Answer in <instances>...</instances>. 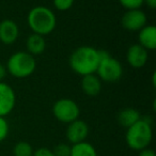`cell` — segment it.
Instances as JSON below:
<instances>
[{
  "instance_id": "obj_1",
  "label": "cell",
  "mask_w": 156,
  "mask_h": 156,
  "mask_svg": "<svg viewBox=\"0 0 156 156\" xmlns=\"http://www.w3.org/2000/svg\"><path fill=\"white\" fill-rule=\"evenodd\" d=\"M101 60V50L92 46H80L71 54L69 58V67L79 76L95 74Z\"/></svg>"
},
{
  "instance_id": "obj_2",
  "label": "cell",
  "mask_w": 156,
  "mask_h": 156,
  "mask_svg": "<svg viewBox=\"0 0 156 156\" xmlns=\"http://www.w3.org/2000/svg\"><path fill=\"white\" fill-rule=\"evenodd\" d=\"M27 23L33 33L46 37L56 29L57 17L50 8L37 5L29 11Z\"/></svg>"
},
{
  "instance_id": "obj_3",
  "label": "cell",
  "mask_w": 156,
  "mask_h": 156,
  "mask_svg": "<svg viewBox=\"0 0 156 156\" xmlns=\"http://www.w3.org/2000/svg\"><path fill=\"white\" fill-rule=\"evenodd\" d=\"M152 139H153L152 123L144 118H141L138 122L126 129L125 142L133 151L139 152L149 147Z\"/></svg>"
},
{
  "instance_id": "obj_4",
  "label": "cell",
  "mask_w": 156,
  "mask_h": 156,
  "mask_svg": "<svg viewBox=\"0 0 156 156\" xmlns=\"http://www.w3.org/2000/svg\"><path fill=\"white\" fill-rule=\"evenodd\" d=\"M8 74L17 79H24L31 76L37 69V60L27 51H16L10 56L7 64Z\"/></svg>"
},
{
  "instance_id": "obj_5",
  "label": "cell",
  "mask_w": 156,
  "mask_h": 156,
  "mask_svg": "<svg viewBox=\"0 0 156 156\" xmlns=\"http://www.w3.org/2000/svg\"><path fill=\"white\" fill-rule=\"evenodd\" d=\"M96 75L105 83H117L122 78L123 67L118 59L112 57L106 50H101V60Z\"/></svg>"
},
{
  "instance_id": "obj_6",
  "label": "cell",
  "mask_w": 156,
  "mask_h": 156,
  "mask_svg": "<svg viewBox=\"0 0 156 156\" xmlns=\"http://www.w3.org/2000/svg\"><path fill=\"white\" fill-rule=\"evenodd\" d=\"M52 115L57 121L64 124H69L71 122L79 119L80 108L79 105L72 98H60L56 101L52 105Z\"/></svg>"
},
{
  "instance_id": "obj_7",
  "label": "cell",
  "mask_w": 156,
  "mask_h": 156,
  "mask_svg": "<svg viewBox=\"0 0 156 156\" xmlns=\"http://www.w3.org/2000/svg\"><path fill=\"white\" fill-rule=\"evenodd\" d=\"M90 128L86 121L77 119L75 121L67 124L66 130H65V137H66L67 143L71 145L87 141L89 136Z\"/></svg>"
},
{
  "instance_id": "obj_8",
  "label": "cell",
  "mask_w": 156,
  "mask_h": 156,
  "mask_svg": "<svg viewBox=\"0 0 156 156\" xmlns=\"http://www.w3.org/2000/svg\"><path fill=\"white\" fill-rule=\"evenodd\" d=\"M121 25L125 30L138 32L147 25V17L141 9L127 10L122 15Z\"/></svg>"
},
{
  "instance_id": "obj_9",
  "label": "cell",
  "mask_w": 156,
  "mask_h": 156,
  "mask_svg": "<svg viewBox=\"0 0 156 156\" xmlns=\"http://www.w3.org/2000/svg\"><path fill=\"white\" fill-rule=\"evenodd\" d=\"M16 105V93L5 81L0 83V117H7L14 110Z\"/></svg>"
},
{
  "instance_id": "obj_10",
  "label": "cell",
  "mask_w": 156,
  "mask_h": 156,
  "mask_svg": "<svg viewBox=\"0 0 156 156\" xmlns=\"http://www.w3.org/2000/svg\"><path fill=\"white\" fill-rule=\"evenodd\" d=\"M149 60V52L141 45L133 44L126 51V61L134 69H141L147 64Z\"/></svg>"
},
{
  "instance_id": "obj_11",
  "label": "cell",
  "mask_w": 156,
  "mask_h": 156,
  "mask_svg": "<svg viewBox=\"0 0 156 156\" xmlns=\"http://www.w3.org/2000/svg\"><path fill=\"white\" fill-rule=\"evenodd\" d=\"M20 37V27L13 20L0 22V42L5 45H12Z\"/></svg>"
},
{
  "instance_id": "obj_12",
  "label": "cell",
  "mask_w": 156,
  "mask_h": 156,
  "mask_svg": "<svg viewBox=\"0 0 156 156\" xmlns=\"http://www.w3.org/2000/svg\"><path fill=\"white\" fill-rule=\"evenodd\" d=\"M81 90L87 96H98L102 91V80L96 74H90L81 77Z\"/></svg>"
},
{
  "instance_id": "obj_13",
  "label": "cell",
  "mask_w": 156,
  "mask_h": 156,
  "mask_svg": "<svg viewBox=\"0 0 156 156\" xmlns=\"http://www.w3.org/2000/svg\"><path fill=\"white\" fill-rule=\"evenodd\" d=\"M138 44L149 51L156 48V27L154 25H145L138 31Z\"/></svg>"
},
{
  "instance_id": "obj_14",
  "label": "cell",
  "mask_w": 156,
  "mask_h": 156,
  "mask_svg": "<svg viewBox=\"0 0 156 156\" xmlns=\"http://www.w3.org/2000/svg\"><path fill=\"white\" fill-rule=\"evenodd\" d=\"M26 51L32 55L33 57L42 55L46 49L45 37L37 34V33L30 34L26 41Z\"/></svg>"
},
{
  "instance_id": "obj_15",
  "label": "cell",
  "mask_w": 156,
  "mask_h": 156,
  "mask_svg": "<svg viewBox=\"0 0 156 156\" xmlns=\"http://www.w3.org/2000/svg\"><path fill=\"white\" fill-rule=\"evenodd\" d=\"M141 118L142 117H141L140 112H139L137 109L127 107V108H124L119 111L117 120L120 126H122V127L127 129L128 127L134 125L136 122H138Z\"/></svg>"
},
{
  "instance_id": "obj_16",
  "label": "cell",
  "mask_w": 156,
  "mask_h": 156,
  "mask_svg": "<svg viewBox=\"0 0 156 156\" xmlns=\"http://www.w3.org/2000/svg\"><path fill=\"white\" fill-rule=\"evenodd\" d=\"M71 156H98L95 147L88 141L76 143L71 147Z\"/></svg>"
},
{
  "instance_id": "obj_17",
  "label": "cell",
  "mask_w": 156,
  "mask_h": 156,
  "mask_svg": "<svg viewBox=\"0 0 156 156\" xmlns=\"http://www.w3.org/2000/svg\"><path fill=\"white\" fill-rule=\"evenodd\" d=\"M34 149L28 141H18L13 147V156H33Z\"/></svg>"
},
{
  "instance_id": "obj_18",
  "label": "cell",
  "mask_w": 156,
  "mask_h": 156,
  "mask_svg": "<svg viewBox=\"0 0 156 156\" xmlns=\"http://www.w3.org/2000/svg\"><path fill=\"white\" fill-rule=\"evenodd\" d=\"M71 144L69 143H58L56 147H54L52 152H54L55 156H71Z\"/></svg>"
},
{
  "instance_id": "obj_19",
  "label": "cell",
  "mask_w": 156,
  "mask_h": 156,
  "mask_svg": "<svg viewBox=\"0 0 156 156\" xmlns=\"http://www.w3.org/2000/svg\"><path fill=\"white\" fill-rule=\"evenodd\" d=\"M119 3L127 11V10L140 9L143 5V0H118Z\"/></svg>"
},
{
  "instance_id": "obj_20",
  "label": "cell",
  "mask_w": 156,
  "mask_h": 156,
  "mask_svg": "<svg viewBox=\"0 0 156 156\" xmlns=\"http://www.w3.org/2000/svg\"><path fill=\"white\" fill-rule=\"evenodd\" d=\"M74 1L75 0H52V3H54V7L56 10L61 12L69 11L74 5Z\"/></svg>"
},
{
  "instance_id": "obj_21",
  "label": "cell",
  "mask_w": 156,
  "mask_h": 156,
  "mask_svg": "<svg viewBox=\"0 0 156 156\" xmlns=\"http://www.w3.org/2000/svg\"><path fill=\"white\" fill-rule=\"evenodd\" d=\"M10 134V125L5 117H0V142L5 141Z\"/></svg>"
},
{
  "instance_id": "obj_22",
  "label": "cell",
  "mask_w": 156,
  "mask_h": 156,
  "mask_svg": "<svg viewBox=\"0 0 156 156\" xmlns=\"http://www.w3.org/2000/svg\"><path fill=\"white\" fill-rule=\"evenodd\" d=\"M33 156H55L54 152L49 147H39V149L34 150Z\"/></svg>"
},
{
  "instance_id": "obj_23",
  "label": "cell",
  "mask_w": 156,
  "mask_h": 156,
  "mask_svg": "<svg viewBox=\"0 0 156 156\" xmlns=\"http://www.w3.org/2000/svg\"><path fill=\"white\" fill-rule=\"evenodd\" d=\"M138 156H156V152L151 147H147L138 152Z\"/></svg>"
},
{
  "instance_id": "obj_24",
  "label": "cell",
  "mask_w": 156,
  "mask_h": 156,
  "mask_svg": "<svg viewBox=\"0 0 156 156\" xmlns=\"http://www.w3.org/2000/svg\"><path fill=\"white\" fill-rule=\"evenodd\" d=\"M7 75H8L7 67H5V64L0 63V83H1V81H3V79L7 77Z\"/></svg>"
},
{
  "instance_id": "obj_25",
  "label": "cell",
  "mask_w": 156,
  "mask_h": 156,
  "mask_svg": "<svg viewBox=\"0 0 156 156\" xmlns=\"http://www.w3.org/2000/svg\"><path fill=\"white\" fill-rule=\"evenodd\" d=\"M143 5H147L149 9L155 10L156 9V0H143Z\"/></svg>"
}]
</instances>
